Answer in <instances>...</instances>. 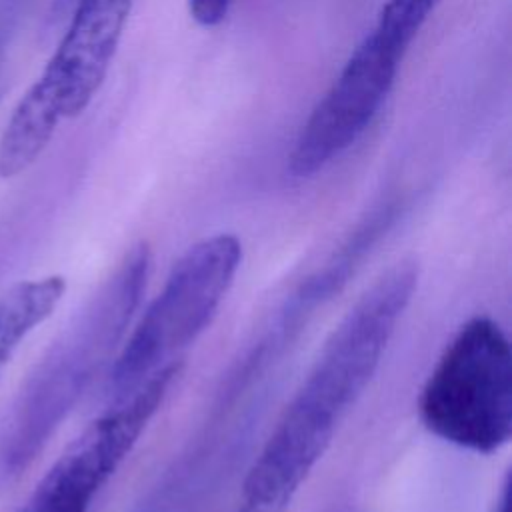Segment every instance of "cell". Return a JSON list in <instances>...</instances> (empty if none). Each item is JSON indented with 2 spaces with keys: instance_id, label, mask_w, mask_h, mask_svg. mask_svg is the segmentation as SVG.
<instances>
[{
  "instance_id": "9",
  "label": "cell",
  "mask_w": 512,
  "mask_h": 512,
  "mask_svg": "<svg viewBox=\"0 0 512 512\" xmlns=\"http://www.w3.org/2000/svg\"><path fill=\"white\" fill-rule=\"evenodd\" d=\"M442 0H384L372 32L406 56L410 44Z\"/></svg>"
},
{
  "instance_id": "8",
  "label": "cell",
  "mask_w": 512,
  "mask_h": 512,
  "mask_svg": "<svg viewBox=\"0 0 512 512\" xmlns=\"http://www.w3.org/2000/svg\"><path fill=\"white\" fill-rule=\"evenodd\" d=\"M66 292L62 274L20 280L0 296V378L12 356L58 308Z\"/></svg>"
},
{
  "instance_id": "2",
  "label": "cell",
  "mask_w": 512,
  "mask_h": 512,
  "mask_svg": "<svg viewBox=\"0 0 512 512\" xmlns=\"http://www.w3.org/2000/svg\"><path fill=\"white\" fill-rule=\"evenodd\" d=\"M150 264V244H132L22 382L0 422V492L34 464L94 378L112 364Z\"/></svg>"
},
{
  "instance_id": "1",
  "label": "cell",
  "mask_w": 512,
  "mask_h": 512,
  "mask_svg": "<svg viewBox=\"0 0 512 512\" xmlns=\"http://www.w3.org/2000/svg\"><path fill=\"white\" fill-rule=\"evenodd\" d=\"M418 278V260L402 258L348 308L252 462L230 512L290 510L380 368Z\"/></svg>"
},
{
  "instance_id": "11",
  "label": "cell",
  "mask_w": 512,
  "mask_h": 512,
  "mask_svg": "<svg viewBox=\"0 0 512 512\" xmlns=\"http://www.w3.org/2000/svg\"><path fill=\"white\" fill-rule=\"evenodd\" d=\"M510 506H512V480H510V474H506L492 512H510Z\"/></svg>"
},
{
  "instance_id": "10",
  "label": "cell",
  "mask_w": 512,
  "mask_h": 512,
  "mask_svg": "<svg viewBox=\"0 0 512 512\" xmlns=\"http://www.w3.org/2000/svg\"><path fill=\"white\" fill-rule=\"evenodd\" d=\"M232 0H188V12L196 24L214 28L222 24L230 12Z\"/></svg>"
},
{
  "instance_id": "5",
  "label": "cell",
  "mask_w": 512,
  "mask_h": 512,
  "mask_svg": "<svg viewBox=\"0 0 512 512\" xmlns=\"http://www.w3.org/2000/svg\"><path fill=\"white\" fill-rule=\"evenodd\" d=\"M182 358L164 364L114 398L52 462L16 512H90L182 372Z\"/></svg>"
},
{
  "instance_id": "6",
  "label": "cell",
  "mask_w": 512,
  "mask_h": 512,
  "mask_svg": "<svg viewBox=\"0 0 512 512\" xmlns=\"http://www.w3.org/2000/svg\"><path fill=\"white\" fill-rule=\"evenodd\" d=\"M402 58L372 30L362 38L294 140L288 154L294 178H312L370 128L394 88Z\"/></svg>"
},
{
  "instance_id": "7",
  "label": "cell",
  "mask_w": 512,
  "mask_h": 512,
  "mask_svg": "<svg viewBox=\"0 0 512 512\" xmlns=\"http://www.w3.org/2000/svg\"><path fill=\"white\" fill-rule=\"evenodd\" d=\"M130 10L132 0H76L60 44L22 96L58 124L80 116L108 76Z\"/></svg>"
},
{
  "instance_id": "3",
  "label": "cell",
  "mask_w": 512,
  "mask_h": 512,
  "mask_svg": "<svg viewBox=\"0 0 512 512\" xmlns=\"http://www.w3.org/2000/svg\"><path fill=\"white\" fill-rule=\"evenodd\" d=\"M418 418L436 438L494 454L512 438V346L490 316L466 320L418 396Z\"/></svg>"
},
{
  "instance_id": "4",
  "label": "cell",
  "mask_w": 512,
  "mask_h": 512,
  "mask_svg": "<svg viewBox=\"0 0 512 512\" xmlns=\"http://www.w3.org/2000/svg\"><path fill=\"white\" fill-rule=\"evenodd\" d=\"M240 264L242 242L230 232L206 236L184 250L110 364L114 398L182 358L218 314Z\"/></svg>"
}]
</instances>
